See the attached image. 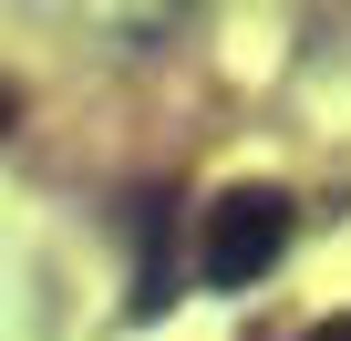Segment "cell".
Segmentation results:
<instances>
[{
    "label": "cell",
    "mask_w": 351,
    "mask_h": 341,
    "mask_svg": "<svg viewBox=\"0 0 351 341\" xmlns=\"http://www.w3.org/2000/svg\"><path fill=\"white\" fill-rule=\"evenodd\" d=\"M279 248H289V197L279 187H228L217 207H207V290H248V279H269L279 269Z\"/></svg>",
    "instance_id": "6da1fadb"
},
{
    "label": "cell",
    "mask_w": 351,
    "mask_h": 341,
    "mask_svg": "<svg viewBox=\"0 0 351 341\" xmlns=\"http://www.w3.org/2000/svg\"><path fill=\"white\" fill-rule=\"evenodd\" d=\"M11 114H21V93H11V83H0V134H11Z\"/></svg>",
    "instance_id": "7a4b0ae2"
},
{
    "label": "cell",
    "mask_w": 351,
    "mask_h": 341,
    "mask_svg": "<svg viewBox=\"0 0 351 341\" xmlns=\"http://www.w3.org/2000/svg\"><path fill=\"white\" fill-rule=\"evenodd\" d=\"M310 341H351V320H320V331H310Z\"/></svg>",
    "instance_id": "3957f363"
}]
</instances>
